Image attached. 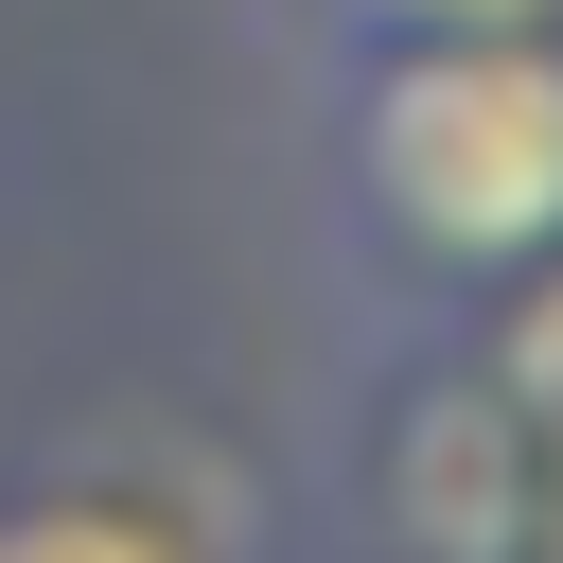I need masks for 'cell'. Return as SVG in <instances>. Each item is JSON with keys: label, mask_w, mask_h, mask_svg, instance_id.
<instances>
[{"label": "cell", "mask_w": 563, "mask_h": 563, "mask_svg": "<svg viewBox=\"0 0 563 563\" xmlns=\"http://www.w3.org/2000/svg\"><path fill=\"white\" fill-rule=\"evenodd\" d=\"M352 176L422 264H545L563 246V35L493 18V35H387L352 88Z\"/></svg>", "instance_id": "cell-1"}, {"label": "cell", "mask_w": 563, "mask_h": 563, "mask_svg": "<svg viewBox=\"0 0 563 563\" xmlns=\"http://www.w3.org/2000/svg\"><path fill=\"white\" fill-rule=\"evenodd\" d=\"M387 510H405L422 563H528L545 457H528V422L493 405V369H475V387H405V422H387Z\"/></svg>", "instance_id": "cell-2"}, {"label": "cell", "mask_w": 563, "mask_h": 563, "mask_svg": "<svg viewBox=\"0 0 563 563\" xmlns=\"http://www.w3.org/2000/svg\"><path fill=\"white\" fill-rule=\"evenodd\" d=\"M493 405L528 422V457H545V528H563V246H545V264H510V317H493Z\"/></svg>", "instance_id": "cell-3"}, {"label": "cell", "mask_w": 563, "mask_h": 563, "mask_svg": "<svg viewBox=\"0 0 563 563\" xmlns=\"http://www.w3.org/2000/svg\"><path fill=\"white\" fill-rule=\"evenodd\" d=\"M0 563H194L158 510H123V493H18L0 510Z\"/></svg>", "instance_id": "cell-4"}, {"label": "cell", "mask_w": 563, "mask_h": 563, "mask_svg": "<svg viewBox=\"0 0 563 563\" xmlns=\"http://www.w3.org/2000/svg\"><path fill=\"white\" fill-rule=\"evenodd\" d=\"M369 35H493V18H545V0H352Z\"/></svg>", "instance_id": "cell-5"}]
</instances>
